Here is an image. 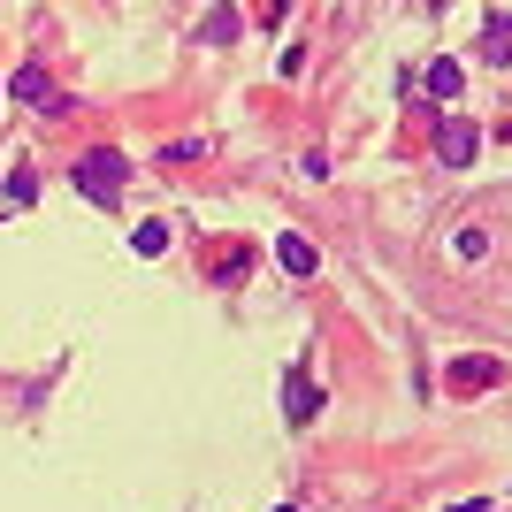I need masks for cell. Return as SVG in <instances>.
Returning a JSON list of instances; mask_svg holds the SVG:
<instances>
[{"instance_id": "obj_1", "label": "cell", "mask_w": 512, "mask_h": 512, "mask_svg": "<svg viewBox=\"0 0 512 512\" xmlns=\"http://www.w3.org/2000/svg\"><path fill=\"white\" fill-rule=\"evenodd\" d=\"M69 184H77L92 207H115V199H123V184H130V153H123V146H92V153H77Z\"/></svg>"}, {"instance_id": "obj_2", "label": "cell", "mask_w": 512, "mask_h": 512, "mask_svg": "<svg viewBox=\"0 0 512 512\" xmlns=\"http://www.w3.org/2000/svg\"><path fill=\"white\" fill-rule=\"evenodd\" d=\"M444 383L459 390V398H482L490 383H505V360H490V352H459V360L444 367Z\"/></svg>"}, {"instance_id": "obj_3", "label": "cell", "mask_w": 512, "mask_h": 512, "mask_svg": "<svg viewBox=\"0 0 512 512\" xmlns=\"http://www.w3.org/2000/svg\"><path fill=\"white\" fill-rule=\"evenodd\" d=\"M8 100H31V107H46V115H69V92L46 85V69H39V62H23L16 77H8Z\"/></svg>"}, {"instance_id": "obj_4", "label": "cell", "mask_w": 512, "mask_h": 512, "mask_svg": "<svg viewBox=\"0 0 512 512\" xmlns=\"http://www.w3.org/2000/svg\"><path fill=\"white\" fill-rule=\"evenodd\" d=\"M436 153H444L451 169H467L474 153H482V130H474L467 115H444V123H436Z\"/></svg>"}, {"instance_id": "obj_5", "label": "cell", "mask_w": 512, "mask_h": 512, "mask_svg": "<svg viewBox=\"0 0 512 512\" xmlns=\"http://www.w3.org/2000/svg\"><path fill=\"white\" fill-rule=\"evenodd\" d=\"M314 413H321V383L306 375V367H291V390H283V421H291V428H306Z\"/></svg>"}, {"instance_id": "obj_6", "label": "cell", "mask_w": 512, "mask_h": 512, "mask_svg": "<svg viewBox=\"0 0 512 512\" xmlns=\"http://www.w3.org/2000/svg\"><path fill=\"white\" fill-rule=\"evenodd\" d=\"M276 268H283V276H314V268H321V253H314V237H299V230H283V237H276Z\"/></svg>"}, {"instance_id": "obj_7", "label": "cell", "mask_w": 512, "mask_h": 512, "mask_svg": "<svg viewBox=\"0 0 512 512\" xmlns=\"http://www.w3.org/2000/svg\"><path fill=\"white\" fill-rule=\"evenodd\" d=\"M421 85L436 92V100H459V85H467V62H459V54H436V62L421 69Z\"/></svg>"}, {"instance_id": "obj_8", "label": "cell", "mask_w": 512, "mask_h": 512, "mask_svg": "<svg viewBox=\"0 0 512 512\" xmlns=\"http://www.w3.org/2000/svg\"><path fill=\"white\" fill-rule=\"evenodd\" d=\"M451 260H459V268H482V260H490V230H482V222H459V230H451Z\"/></svg>"}, {"instance_id": "obj_9", "label": "cell", "mask_w": 512, "mask_h": 512, "mask_svg": "<svg viewBox=\"0 0 512 512\" xmlns=\"http://www.w3.org/2000/svg\"><path fill=\"white\" fill-rule=\"evenodd\" d=\"M482 62H497V69L512 62V16H490V31H482Z\"/></svg>"}, {"instance_id": "obj_10", "label": "cell", "mask_w": 512, "mask_h": 512, "mask_svg": "<svg viewBox=\"0 0 512 512\" xmlns=\"http://www.w3.org/2000/svg\"><path fill=\"white\" fill-rule=\"evenodd\" d=\"M130 253H138V260L169 253V222H138V230H130Z\"/></svg>"}, {"instance_id": "obj_11", "label": "cell", "mask_w": 512, "mask_h": 512, "mask_svg": "<svg viewBox=\"0 0 512 512\" xmlns=\"http://www.w3.org/2000/svg\"><path fill=\"white\" fill-rule=\"evenodd\" d=\"M39 199V169L23 161V169H8V207H31Z\"/></svg>"}, {"instance_id": "obj_12", "label": "cell", "mask_w": 512, "mask_h": 512, "mask_svg": "<svg viewBox=\"0 0 512 512\" xmlns=\"http://www.w3.org/2000/svg\"><path fill=\"white\" fill-rule=\"evenodd\" d=\"M207 39H214V46L237 39V8H214V16H207Z\"/></svg>"}, {"instance_id": "obj_13", "label": "cell", "mask_w": 512, "mask_h": 512, "mask_svg": "<svg viewBox=\"0 0 512 512\" xmlns=\"http://www.w3.org/2000/svg\"><path fill=\"white\" fill-rule=\"evenodd\" d=\"M451 512H490V505H482V497H474V505H451Z\"/></svg>"}]
</instances>
